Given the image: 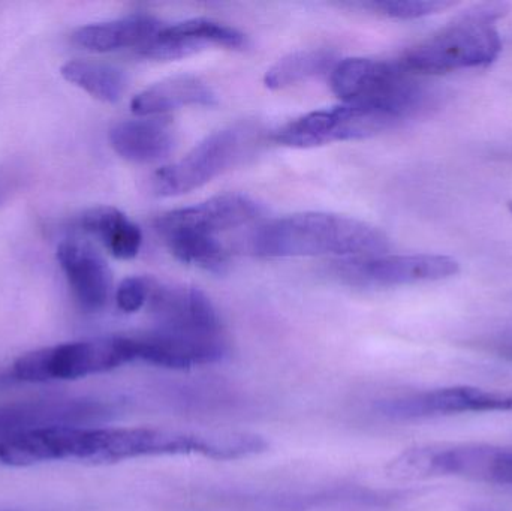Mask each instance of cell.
<instances>
[{
	"mask_svg": "<svg viewBox=\"0 0 512 511\" xmlns=\"http://www.w3.org/2000/svg\"><path fill=\"white\" fill-rule=\"evenodd\" d=\"M259 257H376L390 248L379 228L348 216L307 212L262 225L252 237Z\"/></svg>",
	"mask_w": 512,
	"mask_h": 511,
	"instance_id": "obj_1",
	"label": "cell"
},
{
	"mask_svg": "<svg viewBox=\"0 0 512 511\" xmlns=\"http://www.w3.org/2000/svg\"><path fill=\"white\" fill-rule=\"evenodd\" d=\"M453 6L451 2H438V0H385L373 3V8L381 11L387 17L397 20H415L427 17Z\"/></svg>",
	"mask_w": 512,
	"mask_h": 511,
	"instance_id": "obj_23",
	"label": "cell"
},
{
	"mask_svg": "<svg viewBox=\"0 0 512 511\" xmlns=\"http://www.w3.org/2000/svg\"><path fill=\"white\" fill-rule=\"evenodd\" d=\"M165 243L171 254L182 263L192 264L210 272H222L227 266V251L216 237L180 234L168 237Z\"/></svg>",
	"mask_w": 512,
	"mask_h": 511,
	"instance_id": "obj_22",
	"label": "cell"
},
{
	"mask_svg": "<svg viewBox=\"0 0 512 511\" xmlns=\"http://www.w3.org/2000/svg\"><path fill=\"white\" fill-rule=\"evenodd\" d=\"M81 227L101 240L105 248L119 260L137 257L143 245L140 228L114 207L101 206L87 210L81 216Z\"/></svg>",
	"mask_w": 512,
	"mask_h": 511,
	"instance_id": "obj_18",
	"label": "cell"
},
{
	"mask_svg": "<svg viewBox=\"0 0 512 511\" xmlns=\"http://www.w3.org/2000/svg\"><path fill=\"white\" fill-rule=\"evenodd\" d=\"M17 182L18 177L14 170L0 168V203H3L9 197V194L14 191Z\"/></svg>",
	"mask_w": 512,
	"mask_h": 511,
	"instance_id": "obj_25",
	"label": "cell"
},
{
	"mask_svg": "<svg viewBox=\"0 0 512 511\" xmlns=\"http://www.w3.org/2000/svg\"><path fill=\"white\" fill-rule=\"evenodd\" d=\"M134 362H138L135 336H111L30 351L12 365V375L27 383L78 380Z\"/></svg>",
	"mask_w": 512,
	"mask_h": 511,
	"instance_id": "obj_5",
	"label": "cell"
},
{
	"mask_svg": "<svg viewBox=\"0 0 512 511\" xmlns=\"http://www.w3.org/2000/svg\"><path fill=\"white\" fill-rule=\"evenodd\" d=\"M396 125L393 119L357 105L312 111L274 132V141L294 149H312L337 141L361 140Z\"/></svg>",
	"mask_w": 512,
	"mask_h": 511,
	"instance_id": "obj_7",
	"label": "cell"
},
{
	"mask_svg": "<svg viewBox=\"0 0 512 511\" xmlns=\"http://www.w3.org/2000/svg\"><path fill=\"white\" fill-rule=\"evenodd\" d=\"M162 32L171 38L191 42L201 50H204L207 45H218L231 50H237L246 45V36L242 32L209 18H192L174 26L162 27Z\"/></svg>",
	"mask_w": 512,
	"mask_h": 511,
	"instance_id": "obj_21",
	"label": "cell"
},
{
	"mask_svg": "<svg viewBox=\"0 0 512 511\" xmlns=\"http://www.w3.org/2000/svg\"><path fill=\"white\" fill-rule=\"evenodd\" d=\"M258 213V206L251 198L240 194H224L159 216L156 230L164 240L180 234L216 237L221 231L249 224Z\"/></svg>",
	"mask_w": 512,
	"mask_h": 511,
	"instance_id": "obj_12",
	"label": "cell"
},
{
	"mask_svg": "<svg viewBox=\"0 0 512 511\" xmlns=\"http://www.w3.org/2000/svg\"><path fill=\"white\" fill-rule=\"evenodd\" d=\"M381 416L391 420H424L457 414L498 413L512 411V392L480 387L454 386L424 390L379 402Z\"/></svg>",
	"mask_w": 512,
	"mask_h": 511,
	"instance_id": "obj_9",
	"label": "cell"
},
{
	"mask_svg": "<svg viewBox=\"0 0 512 511\" xmlns=\"http://www.w3.org/2000/svg\"><path fill=\"white\" fill-rule=\"evenodd\" d=\"M504 5H481L463 12L450 24L405 51L399 65L409 74H447L484 68L498 59L502 38L496 21Z\"/></svg>",
	"mask_w": 512,
	"mask_h": 511,
	"instance_id": "obj_3",
	"label": "cell"
},
{
	"mask_svg": "<svg viewBox=\"0 0 512 511\" xmlns=\"http://www.w3.org/2000/svg\"><path fill=\"white\" fill-rule=\"evenodd\" d=\"M508 210H510V213L512 215V200L508 201Z\"/></svg>",
	"mask_w": 512,
	"mask_h": 511,
	"instance_id": "obj_26",
	"label": "cell"
},
{
	"mask_svg": "<svg viewBox=\"0 0 512 511\" xmlns=\"http://www.w3.org/2000/svg\"><path fill=\"white\" fill-rule=\"evenodd\" d=\"M337 57L330 50H300L277 60L264 75V84L271 90H282L309 78L333 71Z\"/></svg>",
	"mask_w": 512,
	"mask_h": 511,
	"instance_id": "obj_19",
	"label": "cell"
},
{
	"mask_svg": "<svg viewBox=\"0 0 512 511\" xmlns=\"http://www.w3.org/2000/svg\"><path fill=\"white\" fill-rule=\"evenodd\" d=\"M138 362L168 369H192L221 362L227 354L224 336H197L153 329L135 336Z\"/></svg>",
	"mask_w": 512,
	"mask_h": 511,
	"instance_id": "obj_13",
	"label": "cell"
},
{
	"mask_svg": "<svg viewBox=\"0 0 512 511\" xmlns=\"http://www.w3.org/2000/svg\"><path fill=\"white\" fill-rule=\"evenodd\" d=\"M57 260L84 311L98 312L107 306L113 275L104 258L92 246L68 240L57 249Z\"/></svg>",
	"mask_w": 512,
	"mask_h": 511,
	"instance_id": "obj_14",
	"label": "cell"
},
{
	"mask_svg": "<svg viewBox=\"0 0 512 511\" xmlns=\"http://www.w3.org/2000/svg\"><path fill=\"white\" fill-rule=\"evenodd\" d=\"M246 137L242 129L213 132L185 158L161 168L153 177L159 197H179L209 183L242 156Z\"/></svg>",
	"mask_w": 512,
	"mask_h": 511,
	"instance_id": "obj_8",
	"label": "cell"
},
{
	"mask_svg": "<svg viewBox=\"0 0 512 511\" xmlns=\"http://www.w3.org/2000/svg\"><path fill=\"white\" fill-rule=\"evenodd\" d=\"M331 89L345 104L379 111L399 123L427 104L426 89L399 63L352 57L331 71Z\"/></svg>",
	"mask_w": 512,
	"mask_h": 511,
	"instance_id": "obj_4",
	"label": "cell"
},
{
	"mask_svg": "<svg viewBox=\"0 0 512 511\" xmlns=\"http://www.w3.org/2000/svg\"><path fill=\"white\" fill-rule=\"evenodd\" d=\"M117 155L135 164L164 161L176 146L173 129L161 119H134L117 123L110 131Z\"/></svg>",
	"mask_w": 512,
	"mask_h": 511,
	"instance_id": "obj_15",
	"label": "cell"
},
{
	"mask_svg": "<svg viewBox=\"0 0 512 511\" xmlns=\"http://www.w3.org/2000/svg\"><path fill=\"white\" fill-rule=\"evenodd\" d=\"M135 428H80L47 426L0 440V464L32 467L45 462L117 464L137 459Z\"/></svg>",
	"mask_w": 512,
	"mask_h": 511,
	"instance_id": "obj_2",
	"label": "cell"
},
{
	"mask_svg": "<svg viewBox=\"0 0 512 511\" xmlns=\"http://www.w3.org/2000/svg\"><path fill=\"white\" fill-rule=\"evenodd\" d=\"M394 468L400 479L454 476L512 488V447L489 444L415 447L397 456Z\"/></svg>",
	"mask_w": 512,
	"mask_h": 511,
	"instance_id": "obj_6",
	"label": "cell"
},
{
	"mask_svg": "<svg viewBox=\"0 0 512 511\" xmlns=\"http://www.w3.org/2000/svg\"><path fill=\"white\" fill-rule=\"evenodd\" d=\"M161 29V23L152 15L137 14L80 27L72 39L80 47L96 53H111L125 48L140 50Z\"/></svg>",
	"mask_w": 512,
	"mask_h": 511,
	"instance_id": "obj_17",
	"label": "cell"
},
{
	"mask_svg": "<svg viewBox=\"0 0 512 511\" xmlns=\"http://www.w3.org/2000/svg\"><path fill=\"white\" fill-rule=\"evenodd\" d=\"M153 287H155V281L144 278V276L126 278L119 285L116 293V302L120 311L128 312V314L140 311L143 306L149 303Z\"/></svg>",
	"mask_w": 512,
	"mask_h": 511,
	"instance_id": "obj_24",
	"label": "cell"
},
{
	"mask_svg": "<svg viewBox=\"0 0 512 511\" xmlns=\"http://www.w3.org/2000/svg\"><path fill=\"white\" fill-rule=\"evenodd\" d=\"M216 104V93L206 81L194 75H177L138 93L132 99L131 108L137 116L149 117L183 107H212Z\"/></svg>",
	"mask_w": 512,
	"mask_h": 511,
	"instance_id": "obj_16",
	"label": "cell"
},
{
	"mask_svg": "<svg viewBox=\"0 0 512 511\" xmlns=\"http://www.w3.org/2000/svg\"><path fill=\"white\" fill-rule=\"evenodd\" d=\"M60 72L66 81L108 104L119 101L126 90V77L123 71L105 63L72 60L65 63Z\"/></svg>",
	"mask_w": 512,
	"mask_h": 511,
	"instance_id": "obj_20",
	"label": "cell"
},
{
	"mask_svg": "<svg viewBox=\"0 0 512 511\" xmlns=\"http://www.w3.org/2000/svg\"><path fill=\"white\" fill-rule=\"evenodd\" d=\"M147 306L155 318V329L185 335L224 336L218 311L198 288L155 282Z\"/></svg>",
	"mask_w": 512,
	"mask_h": 511,
	"instance_id": "obj_11",
	"label": "cell"
},
{
	"mask_svg": "<svg viewBox=\"0 0 512 511\" xmlns=\"http://www.w3.org/2000/svg\"><path fill=\"white\" fill-rule=\"evenodd\" d=\"M342 275L364 287H402L442 281L460 272V264L447 255H376L343 263Z\"/></svg>",
	"mask_w": 512,
	"mask_h": 511,
	"instance_id": "obj_10",
	"label": "cell"
}]
</instances>
